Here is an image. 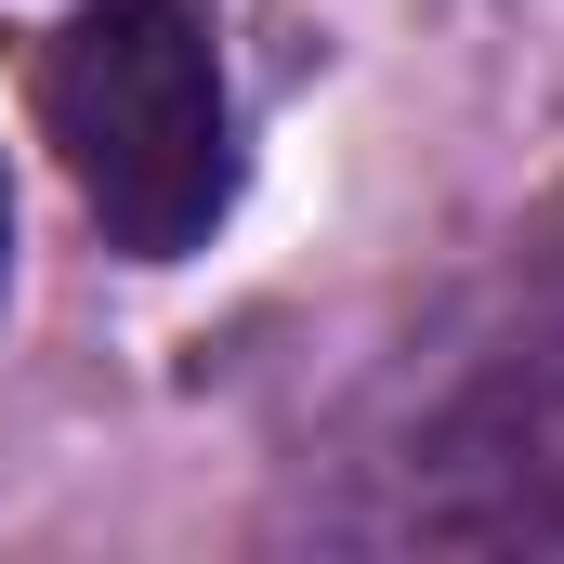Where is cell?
Instances as JSON below:
<instances>
[{"instance_id":"cell-1","label":"cell","mask_w":564,"mask_h":564,"mask_svg":"<svg viewBox=\"0 0 564 564\" xmlns=\"http://www.w3.org/2000/svg\"><path fill=\"white\" fill-rule=\"evenodd\" d=\"M40 132L66 158L79 210L106 224V250H132V263L197 250L237 197L224 66L171 0H93L40 53Z\"/></svg>"},{"instance_id":"cell-2","label":"cell","mask_w":564,"mask_h":564,"mask_svg":"<svg viewBox=\"0 0 564 564\" xmlns=\"http://www.w3.org/2000/svg\"><path fill=\"white\" fill-rule=\"evenodd\" d=\"M0 250H13V171H0Z\"/></svg>"}]
</instances>
